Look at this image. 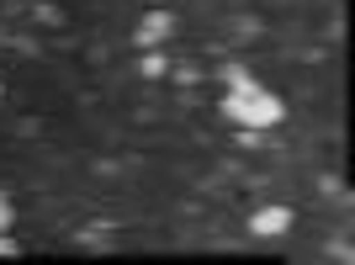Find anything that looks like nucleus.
I'll list each match as a JSON object with an SVG mask.
<instances>
[{
  "mask_svg": "<svg viewBox=\"0 0 355 265\" xmlns=\"http://www.w3.org/2000/svg\"><path fill=\"white\" fill-rule=\"evenodd\" d=\"M223 117L228 122H250V128H270V122H282V101L266 96V90H228L223 96Z\"/></svg>",
  "mask_w": 355,
  "mask_h": 265,
  "instance_id": "obj_1",
  "label": "nucleus"
},
{
  "mask_svg": "<svg viewBox=\"0 0 355 265\" xmlns=\"http://www.w3.org/2000/svg\"><path fill=\"white\" fill-rule=\"evenodd\" d=\"M292 228V207H266V212H254L250 218V234L270 239V234H286Z\"/></svg>",
  "mask_w": 355,
  "mask_h": 265,
  "instance_id": "obj_3",
  "label": "nucleus"
},
{
  "mask_svg": "<svg viewBox=\"0 0 355 265\" xmlns=\"http://www.w3.org/2000/svg\"><path fill=\"white\" fill-rule=\"evenodd\" d=\"M0 228H11V207L0 202Z\"/></svg>",
  "mask_w": 355,
  "mask_h": 265,
  "instance_id": "obj_7",
  "label": "nucleus"
},
{
  "mask_svg": "<svg viewBox=\"0 0 355 265\" xmlns=\"http://www.w3.org/2000/svg\"><path fill=\"white\" fill-rule=\"evenodd\" d=\"M223 80H228V90H254V80L239 69V64H228V69H223Z\"/></svg>",
  "mask_w": 355,
  "mask_h": 265,
  "instance_id": "obj_4",
  "label": "nucleus"
},
{
  "mask_svg": "<svg viewBox=\"0 0 355 265\" xmlns=\"http://www.w3.org/2000/svg\"><path fill=\"white\" fill-rule=\"evenodd\" d=\"M148 6H164V0H148Z\"/></svg>",
  "mask_w": 355,
  "mask_h": 265,
  "instance_id": "obj_8",
  "label": "nucleus"
},
{
  "mask_svg": "<svg viewBox=\"0 0 355 265\" xmlns=\"http://www.w3.org/2000/svg\"><path fill=\"white\" fill-rule=\"evenodd\" d=\"M170 32H175L170 11H164V6H154V11H148L144 22H138V48H159L164 37H170Z\"/></svg>",
  "mask_w": 355,
  "mask_h": 265,
  "instance_id": "obj_2",
  "label": "nucleus"
},
{
  "mask_svg": "<svg viewBox=\"0 0 355 265\" xmlns=\"http://www.w3.org/2000/svg\"><path fill=\"white\" fill-rule=\"evenodd\" d=\"M11 255H21V244H16V239L0 228V260H11Z\"/></svg>",
  "mask_w": 355,
  "mask_h": 265,
  "instance_id": "obj_6",
  "label": "nucleus"
},
{
  "mask_svg": "<svg viewBox=\"0 0 355 265\" xmlns=\"http://www.w3.org/2000/svg\"><path fill=\"white\" fill-rule=\"evenodd\" d=\"M164 69H170V64H164V53H154V48H148V53H144V74H148V80H164Z\"/></svg>",
  "mask_w": 355,
  "mask_h": 265,
  "instance_id": "obj_5",
  "label": "nucleus"
}]
</instances>
